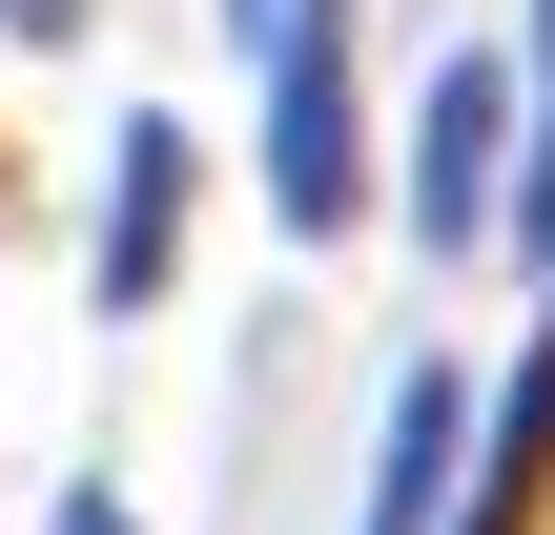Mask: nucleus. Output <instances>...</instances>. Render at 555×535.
Listing matches in <instances>:
<instances>
[{"label":"nucleus","instance_id":"obj_1","mask_svg":"<svg viewBox=\"0 0 555 535\" xmlns=\"http://www.w3.org/2000/svg\"><path fill=\"white\" fill-rule=\"evenodd\" d=\"M247 82H268V206H288L309 247H350V206H371V144H350V21L309 0L288 41H247Z\"/></svg>","mask_w":555,"mask_h":535},{"label":"nucleus","instance_id":"obj_4","mask_svg":"<svg viewBox=\"0 0 555 535\" xmlns=\"http://www.w3.org/2000/svg\"><path fill=\"white\" fill-rule=\"evenodd\" d=\"M453 535H555V309L515 351V392H494V454H474V515Z\"/></svg>","mask_w":555,"mask_h":535},{"label":"nucleus","instance_id":"obj_6","mask_svg":"<svg viewBox=\"0 0 555 535\" xmlns=\"http://www.w3.org/2000/svg\"><path fill=\"white\" fill-rule=\"evenodd\" d=\"M62 535H144V515H124V495H103V474H82V495H62Z\"/></svg>","mask_w":555,"mask_h":535},{"label":"nucleus","instance_id":"obj_5","mask_svg":"<svg viewBox=\"0 0 555 535\" xmlns=\"http://www.w3.org/2000/svg\"><path fill=\"white\" fill-rule=\"evenodd\" d=\"M185 124H124V206H103V309H165V268H185Z\"/></svg>","mask_w":555,"mask_h":535},{"label":"nucleus","instance_id":"obj_8","mask_svg":"<svg viewBox=\"0 0 555 535\" xmlns=\"http://www.w3.org/2000/svg\"><path fill=\"white\" fill-rule=\"evenodd\" d=\"M535 41H555V0H535Z\"/></svg>","mask_w":555,"mask_h":535},{"label":"nucleus","instance_id":"obj_2","mask_svg":"<svg viewBox=\"0 0 555 535\" xmlns=\"http://www.w3.org/2000/svg\"><path fill=\"white\" fill-rule=\"evenodd\" d=\"M494 186H515V82H494V62H433V103H412V206H433V247H474Z\"/></svg>","mask_w":555,"mask_h":535},{"label":"nucleus","instance_id":"obj_7","mask_svg":"<svg viewBox=\"0 0 555 535\" xmlns=\"http://www.w3.org/2000/svg\"><path fill=\"white\" fill-rule=\"evenodd\" d=\"M0 21H21V41H82V0H0Z\"/></svg>","mask_w":555,"mask_h":535},{"label":"nucleus","instance_id":"obj_3","mask_svg":"<svg viewBox=\"0 0 555 535\" xmlns=\"http://www.w3.org/2000/svg\"><path fill=\"white\" fill-rule=\"evenodd\" d=\"M453 454H474V392H453V351H433V371L391 392V433H371V515L350 535H433L453 515Z\"/></svg>","mask_w":555,"mask_h":535}]
</instances>
